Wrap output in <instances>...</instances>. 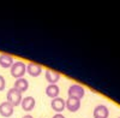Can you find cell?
<instances>
[{
  "instance_id": "1",
  "label": "cell",
  "mask_w": 120,
  "mask_h": 118,
  "mask_svg": "<svg viewBox=\"0 0 120 118\" xmlns=\"http://www.w3.org/2000/svg\"><path fill=\"white\" fill-rule=\"evenodd\" d=\"M10 72H11V76L17 80L22 78L26 72V64L23 62H15L13 65L10 67Z\"/></svg>"
},
{
  "instance_id": "2",
  "label": "cell",
  "mask_w": 120,
  "mask_h": 118,
  "mask_svg": "<svg viewBox=\"0 0 120 118\" xmlns=\"http://www.w3.org/2000/svg\"><path fill=\"white\" fill-rule=\"evenodd\" d=\"M22 99H23L22 93H21V92H18L16 88H11V89H8V90H7V94H6V101L10 102L13 107H15V106H18V105H21Z\"/></svg>"
},
{
  "instance_id": "3",
  "label": "cell",
  "mask_w": 120,
  "mask_h": 118,
  "mask_svg": "<svg viewBox=\"0 0 120 118\" xmlns=\"http://www.w3.org/2000/svg\"><path fill=\"white\" fill-rule=\"evenodd\" d=\"M84 94H85V89L81 84H77V83L71 84V86L68 87V89H67L68 98H76V99L81 100L82 98L84 96Z\"/></svg>"
},
{
  "instance_id": "4",
  "label": "cell",
  "mask_w": 120,
  "mask_h": 118,
  "mask_svg": "<svg viewBox=\"0 0 120 118\" xmlns=\"http://www.w3.org/2000/svg\"><path fill=\"white\" fill-rule=\"evenodd\" d=\"M65 106L70 112H77L81 109V100L76 99V98H67L65 101Z\"/></svg>"
},
{
  "instance_id": "5",
  "label": "cell",
  "mask_w": 120,
  "mask_h": 118,
  "mask_svg": "<svg viewBox=\"0 0 120 118\" xmlns=\"http://www.w3.org/2000/svg\"><path fill=\"white\" fill-rule=\"evenodd\" d=\"M93 116H94V118H108L109 110L106 105H97L94 109Z\"/></svg>"
},
{
  "instance_id": "6",
  "label": "cell",
  "mask_w": 120,
  "mask_h": 118,
  "mask_svg": "<svg viewBox=\"0 0 120 118\" xmlns=\"http://www.w3.org/2000/svg\"><path fill=\"white\" fill-rule=\"evenodd\" d=\"M26 72L31 77H38L42 72V66L36 63H29L26 64Z\"/></svg>"
},
{
  "instance_id": "7",
  "label": "cell",
  "mask_w": 120,
  "mask_h": 118,
  "mask_svg": "<svg viewBox=\"0 0 120 118\" xmlns=\"http://www.w3.org/2000/svg\"><path fill=\"white\" fill-rule=\"evenodd\" d=\"M22 109L26 112H30L31 110H34V107L36 105V100H35V98L34 96H25L22 99Z\"/></svg>"
},
{
  "instance_id": "8",
  "label": "cell",
  "mask_w": 120,
  "mask_h": 118,
  "mask_svg": "<svg viewBox=\"0 0 120 118\" xmlns=\"http://www.w3.org/2000/svg\"><path fill=\"white\" fill-rule=\"evenodd\" d=\"M51 106H52V109H53L56 113H61V112L66 109L65 100L63 99V98H55V99H52Z\"/></svg>"
},
{
  "instance_id": "9",
  "label": "cell",
  "mask_w": 120,
  "mask_h": 118,
  "mask_svg": "<svg viewBox=\"0 0 120 118\" xmlns=\"http://www.w3.org/2000/svg\"><path fill=\"white\" fill-rule=\"evenodd\" d=\"M15 112V107L7 102V101H4L0 104V114L3 117H11Z\"/></svg>"
},
{
  "instance_id": "10",
  "label": "cell",
  "mask_w": 120,
  "mask_h": 118,
  "mask_svg": "<svg viewBox=\"0 0 120 118\" xmlns=\"http://www.w3.org/2000/svg\"><path fill=\"white\" fill-rule=\"evenodd\" d=\"M45 77L49 84H56V82H59V80H60V74L54 71V70L47 69L45 71Z\"/></svg>"
},
{
  "instance_id": "11",
  "label": "cell",
  "mask_w": 120,
  "mask_h": 118,
  "mask_svg": "<svg viewBox=\"0 0 120 118\" xmlns=\"http://www.w3.org/2000/svg\"><path fill=\"white\" fill-rule=\"evenodd\" d=\"M15 60H13V57L7 53H3L0 54V66L4 67V69H10L13 65Z\"/></svg>"
},
{
  "instance_id": "12",
  "label": "cell",
  "mask_w": 120,
  "mask_h": 118,
  "mask_svg": "<svg viewBox=\"0 0 120 118\" xmlns=\"http://www.w3.org/2000/svg\"><path fill=\"white\" fill-rule=\"evenodd\" d=\"M13 88H16L18 92L24 93V92L28 90V88H29V82H28L26 78H24V77L18 78V80H16V82H15V87Z\"/></svg>"
},
{
  "instance_id": "13",
  "label": "cell",
  "mask_w": 120,
  "mask_h": 118,
  "mask_svg": "<svg viewBox=\"0 0 120 118\" xmlns=\"http://www.w3.org/2000/svg\"><path fill=\"white\" fill-rule=\"evenodd\" d=\"M59 93H60V88L56 84H48L46 88V95L48 98L55 99V98L59 96Z\"/></svg>"
},
{
  "instance_id": "14",
  "label": "cell",
  "mask_w": 120,
  "mask_h": 118,
  "mask_svg": "<svg viewBox=\"0 0 120 118\" xmlns=\"http://www.w3.org/2000/svg\"><path fill=\"white\" fill-rule=\"evenodd\" d=\"M6 87V81H5V77L3 75H0V92H3Z\"/></svg>"
},
{
  "instance_id": "15",
  "label": "cell",
  "mask_w": 120,
  "mask_h": 118,
  "mask_svg": "<svg viewBox=\"0 0 120 118\" xmlns=\"http://www.w3.org/2000/svg\"><path fill=\"white\" fill-rule=\"evenodd\" d=\"M52 118H65V117H64L61 113H55V114H54Z\"/></svg>"
},
{
  "instance_id": "16",
  "label": "cell",
  "mask_w": 120,
  "mask_h": 118,
  "mask_svg": "<svg viewBox=\"0 0 120 118\" xmlns=\"http://www.w3.org/2000/svg\"><path fill=\"white\" fill-rule=\"evenodd\" d=\"M22 118H34V117H33L31 114H25V116H23Z\"/></svg>"
},
{
  "instance_id": "17",
  "label": "cell",
  "mask_w": 120,
  "mask_h": 118,
  "mask_svg": "<svg viewBox=\"0 0 120 118\" xmlns=\"http://www.w3.org/2000/svg\"><path fill=\"white\" fill-rule=\"evenodd\" d=\"M118 118H120V117H118Z\"/></svg>"
}]
</instances>
